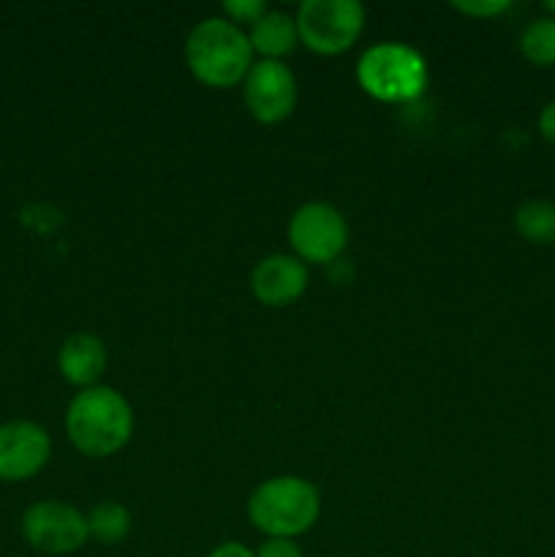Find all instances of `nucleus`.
<instances>
[{
	"label": "nucleus",
	"instance_id": "4468645a",
	"mask_svg": "<svg viewBox=\"0 0 555 557\" xmlns=\"http://www.w3.org/2000/svg\"><path fill=\"white\" fill-rule=\"evenodd\" d=\"M131 531V511L123 504L103 500L87 515V533L101 544H118L128 536Z\"/></svg>",
	"mask_w": 555,
	"mask_h": 557
},
{
	"label": "nucleus",
	"instance_id": "9d476101",
	"mask_svg": "<svg viewBox=\"0 0 555 557\" xmlns=\"http://www.w3.org/2000/svg\"><path fill=\"white\" fill-rule=\"evenodd\" d=\"M308 288V270L297 256L272 253L261 259L250 272V292L261 305L283 308L299 299Z\"/></svg>",
	"mask_w": 555,
	"mask_h": 557
},
{
	"label": "nucleus",
	"instance_id": "0eeeda50",
	"mask_svg": "<svg viewBox=\"0 0 555 557\" xmlns=\"http://www.w3.org/2000/svg\"><path fill=\"white\" fill-rule=\"evenodd\" d=\"M288 243L303 261L326 264V261L337 259L346 248L348 223L332 205L310 201L292 215Z\"/></svg>",
	"mask_w": 555,
	"mask_h": 557
},
{
	"label": "nucleus",
	"instance_id": "6ab92c4d",
	"mask_svg": "<svg viewBox=\"0 0 555 557\" xmlns=\"http://www.w3.org/2000/svg\"><path fill=\"white\" fill-rule=\"evenodd\" d=\"M539 134L544 141L555 145V101L544 103V109L539 112Z\"/></svg>",
	"mask_w": 555,
	"mask_h": 557
},
{
	"label": "nucleus",
	"instance_id": "aec40b11",
	"mask_svg": "<svg viewBox=\"0 0 555 557\" xmlns=\"http://www.w3.org/2000/svg\"><path fill=\"white\" fill-rule=\"evenodd\" d=\"M207 557H256L254 549H248L245 544H237V542H226L221 544V547L212 549Z\"/></svg>",
	"mask_w": 555,
	"mask_h": 557
},
{
	"label": "nucleus",
	"instance_id": "1a4fd4ad",
	"mask_svg": "<svg viewBox=\"0 0 555 557\" xmlns=\"http://www.w3.org/2000/svg\"><path fill=\"white\" fill-rule=\"evenodd\" d=\"M52 455L47 430L27 419L0 424V482L33 479Z\"/></svg>",
	"mask_w": 555,
	"mask_h": 557
},
{
	"label": "nucleus",
	"instance_id": "423d86ee",
	"mask_svg": "<svg viewBox=\"0 0 555 557\" xmlns=\"http://www.w3.org/2000/svg\"><path fill=\"white\" fill-rule=\"evenodd\" d=\"M22 536L44 555H71L90 539L87 517L60 500H41L22 515Z\"/></svg>",
	"mask_w": 555,
	"mask_h": 557
},
{
	"label": "nucleus",
	"instance_id": "f03ea898",
	"mask_svg": "<svg viewBox=\"0 0 555 557\" xmlns=\"http://www.w3.org/2000/svg\"><path fill=\"white\" fill-rule=\"evenodd\" d=\"M185 63L201 85L223 90L245 82L254 65V49L234 22L210 16L190 30L185 41Z\"/></svg>",
	"mask_w": 555,
	"mask_h": 557
},
{
	"label": "nucleus",
	"instance_id": "a211bd4d",
	"mask_svg": "<svg viewBox=\"0 0 555 557\" xmlns=\"http://www.w3.org/2000/svg\"><path fill=\"white\" fill-rule=\"evenodd\" d=\"M256 557H303V549L294 544V539H267Z\"/></svg>",
	"mask_w": 555,
	"mask_h": 557
},
{
	"label": "nucleus",
	"instance_id": "7ed1b4c3",
	"mask_svg": "<svg viewBox=\"0 0 555 557\" xmlns=\"http://www.w3.org/2000/svg\"><path fill=\"white\" fill-rule=\"evenodd\" d=\"M321 500L310 482L297 476H275L254 490L248 500L250 525L267 539L303 536L319 520Z\"/></svg>",
	"mask_w": 555,
	"mask_h": 557
},
{
	"label": "nucleus",
	"instance_id": "6e6552de",
	"mask_svg": "<svg viewBox=\"0 0 555 557\" xmlns=\"http://www.w3.org/2000/svg\"><path fill=\"white\" fill-rule=\"evenodd\" d=\"M245 103L259 123H281L297 107V79L281 60H259L245 76Z\"/></svg>",
	"mask_w": 555,
	"mask_h": 557
},
{
	"label": "nucleus",
	"instance_id": "9b49d317",
	"mask_svg": "<svg viewBox=\"0 0 555 557\" xmlns=\"http://www.w3.org/2000/svg\"><path fill=\"white\" fill-rule=\"evenodd\" d=\"M58 370L69 384L90 389L107 370V348L96 335H71L58 351Z\"/></svg>",
	"mask_w": 555,
	"mask_h": 557
},
{
	"label": "nucleus",
	"instance_id": "20e7f679",
	"mask_svg": "<svg viewBox=\"0 0 555 557\" xmlns=\"http://www.w3.org/2000/svg\"><path fill=\"white\" fill-rule=\"evenodd\" d=\"M357 79L368 96L386 103L414 101L428 87V65L417 49L397 41L373 44L359 58Z\"/></svg>",
	"mask_w": 555,
	"mask_h": 557
},
{
	"label": "nucleus",
	"instance_id": "2eb2a0df",
	"mask_svg": "<svg viewBox=\"0 0 555 557\" xmlns=\"http://www.w3.org/2000/svg\"><path fill=\"white\" fill-rule=\"evenodd\" d=\"M520 52L533 65H555V16L544 14L528 22L520 36Z\"/></svg>",
	"mask_w": 555,
	"mask_h": 557
},
{
	"label": "nucleus",
	"instance_id": "ddd939ff",
	"mask_svg": "<svg viewBox=\"0 0 555 557\" xmlns=\"http://www.w3.org/2000/svg\"><path fill=\"white\" fill-rule=\"evenodd\" d=\"M515 228L531 245H555V201H522L515 212Z\"/></svg>",
	"mask_w": 555,
	"mask_h": 557
},
{
	"label": "nucleus",
	"instance_id": "39448f33",
	"mask_svg": "<svg viewBox=\"0 0 555 557\" xmlns=\"http://www.w3.org/2000/svg\"><path fill=\"white\" fill-rule=\"evenodd\" d=\"M365 25L357 0H305L297 11L299 41L319 54H337L351 47Z\"/></svg>",
	"mask_w": 555,
	"mask_h": 557
},
{
	"label": "nucleus",
	"instance_id": "f257e3e1",
	"mask_svg": "<svg viewBox=\"0 0 555 557\" xmlns=\"http://www.w3.org/2000/svg\"><path fill=\"white\" fill-rule=\"evenodd\" d=\"M65 433L82 455L109 457L128 444L134 433V411L120 392L109 386H90L76 392L69 403Z\"/></svg>",
	"mask_w": 555,
	"mask_h": 557
},
{
	"label": "nucleus",
	"instance_id": "dca6fc26",
	"mask_svg": "<svg viewBox=\"0 0 555 557\" xmlns=\"http://www.w3.org/2000/svg\"><path fill=\"white\" fill-rule=\"evenodd\" d=\"M223 11H226L229 22H234V25L245 22V25L254 27L267 14V5L264 0H226Z\"/></svg>",
	"mask_w": 555,
	"mask_h": 557
},
{
	"label": "nucleus",
	"instance_id": "412c9836",
	"mask_svg": "<svg viewBox=\"0 0 555 557\" xmlns=\"http://www.w3.org/2000/svg\"><path fill=\"white\" fill-rule=\"evenodd\" d=\"M544 11H547L550 16H555V0H547V3H544Z\"/></svg>",
	"mask_w": 555,
	"mask_h": 557
},
{
	"label": "nucleus",
	"instance_id": "f8f14e48",
	"mask_svg": "<svg viewBox=\"0 0 555 557\" xmlns=\"http://www.w3.org/2000/svg\"><path fill=\"white\" fill-rule=\"evenodd\" d=\"M250 49L264 54V60H281L294 52L299 41L297 20H292L283 11H267L254 27H250Z\"/></svg>",
	"mask_w": 555,
	"mask_h": 557
},
{
	"label": "nucleus",
	"instance_id": "f3484780",
	"mask_svg": "<svg viewBox=\"0 0 555 557\" xmlns=\"http://www.w3.org/2000/svg\"><path fill=\"white\" fill-rule=\"evenodd\" d=\"M455 9L468 16H477V20H490V16L509 11L511 3L509 0H473V3H455Z\"/></svg>",
	"mask_w": 555,
	"mask_h": 557
}]
</instances>
